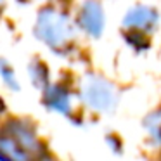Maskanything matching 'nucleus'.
<instances>
[{"label":"nucleus","instance_id":"nucleus-4","mask_svg":"<svg viewBox=\"0 0 161 161\" xmlns=\"http://www.w3.org/2000/svg\"><path fill=\"white\" fill-rule=\"evenodd\" d=\"M159 25V12L153 5H135L126 12L123 19V26L128 30H139L144 33H153Z\"/></svg>","mask_w":161,"mask_h":161},{"label":"nucleus","instance_id":"nucleus-1","mask_svg":"<svg viewBox=\"0 0 161 161\" xmlns=\"http://www.w3.org/2000/svg\"><path fill=\"white\" fill-rule=\"evenodd\" d=\"M76 30L68 12L56 5H43L35 23V36L56 54H64L73 47Z\"/></svg>","mask_w":161,"mask_h":161},{"label":"nucleus","instance_id":"nucleus-5","mask_svg":"<svg viewBox=\"0 0 161 161\" xmlns=\"http://www.w3.org/2000/svg\"><path fill=\"white\" fill-rule=\"evenodd\" d=\"M43 104L52 111H57L61 114H71V94L68 87L63 83H50L43 90Z\"/></svg>","mask_w":161,"mask_h":161},{"label":"nucleus","instance_id":"nucleus-7","mask_svg":"<svg viewBox=\"0 0 161 161\" xmlns=\"http://www.w3.org/2000/svg\"><path fill=\"white\" fill-rule=\"evenodd\" d=\"M123 38H125V42L128 43L133 50H137V52L149 49V45H151L149 35H147V33H144V31H139V30L123 28Z\"/></svg>","mask_w":161,"mask_h":161},{"label":"nucleus","instance_id":"nucleus-9","mask_svg":"<svg viewBox=\"0 0 161 161\" xmlns=\"http://www.w3.org/2000/svg\"><path fill=\"white\" fill-rule=\"evenodd\" d=\"M26 2H28V0H25V4H26Z\"/></svg>","mask_w":161,"mask_h":161},{"label":"nucleus","instance_id":"nucleus-3","mask_svg":"<svg viewBox=\"0 0 161 161\" xmlns=\"http://www.w3.org/2000/svg\"><path fill=\"white\" fill-rule=\"evenodd\" d=\"M81 97H83L85 104L95 111H108L116 102L113 85L102 78H88V81L83 87V92H81Z\"/></svg>","mask_w":161,"mask_h":161},{"label":"nucleus","instance_id":"nucleus-6","mask_svg":"<svg viewBox=\"0 0 161 161\" xmlns=\"http://www.w3.org/2000/svg\"><path fill=\"white\" fill-rule=\"evenodd\" d=\"M30 76H31V81L35 87L45 90L47 87L50 85V73H49V68L43 61L35 59L31 64H30Z\"/></svg>","mask_w":161,"mask_h":161},{"label":"nucleus","instance_id":"nucleus-8","mask_svg":"<svg viewBox=\"0 0 161 161\" xmlns=\"http://www.w3.org/2000/svg\"><path fill=\"white\" fill-rule=\"evenodd\" d=\"M0 78L4 80V83L7 85L11 90H19V81L16 78L14 68L11 66V63H7L5 59H0Z\"/></svg>","mask_w":161,"mask_h":161},{"label":"nucleus","instance_id":"nucleus-2","mask_svg":"<svg viewBox=\"0 0 161 161\" xmlns=\"http://www.w3.org/2000/svg\"><path fill=\"white\" fill-rule=\"evenodd\" d=\"M75 25L81 33L90 38H99L104 31L106 25V12L99 0H85L78 5Z\"/></svg>","mask_w":161,"mask_h":161}]
</instances>
